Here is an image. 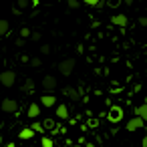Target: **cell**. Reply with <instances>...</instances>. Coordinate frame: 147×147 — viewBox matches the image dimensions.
I'll return each instance as SVG.
<instances>
[{"label":"cell","instance_id":"44dd1931","mask_svg":"<svg viewBox=\"0 0 147 147\" xmlns=\"http://www.w3.org/2000/svg\"><path fill=\"white\" fill-rule=\"evenodd\" d=\"M139 26H147V18H145V16L139 18Z\"/></svg>","mask_w":147,"mask_h":147},{"label":"cell","instance_id":"4fadbf2b","mask_svg":"<svg viewBox=\"0 0 147 147\" xmlns=\"http://www.w3.org/2000/svg\"><path fill=\"white\" fill-rule=\"evenodd\" d=\"M135 115H137V117H141V119H145V117H147V105H145V103H143V105H139V107L135 109Z\"/></svg>","mask_w":147,"mask_h":147},{"label":"cell","instance_id":"52a82bcc","mask_svg":"<svg viewBox=\"0 0 147 147\" xmlns=\"http://www.w3.org/2000/svg\"><path fill=\"white\" fill-rule=\"evenodd\" d=\"M42 89L49 93V91H55L57 89V79L55 77H45L42 79Z\"/></svg>","mask_w":147,"mask_h":147},{"label":"cell","instance_id":"9a60e30c","mask_svg":"<svg viewBox=\"0 0 147 147\" xmlns=\"http://www.w3.org/2000/svg\"><path fill=\"white\" fill-rule=\"evenodd\" d=\"M63 93H65V95H69V97H73L75 101L79 99V93H77L75 89H69V87H65V89H63Z\"/></svg>","mask_w":147,"mask_h":147},{"label":"cell","instance_id":"3957f363","mask_svg":"<svg viewBox=\"0 0 147 147\" xmlns=\"http://www.w3.org/2000/svg\"><path fill=\"white\" fill-rule=\"evenodd\" d=\"M16 81V73L14 71H2L0 73V83H2L4 87H12Z\"/></svg>","mask_w":147,"mask_h":147},{"label":"cell","instance_id":"d6986e66","mask_svg":"<svg viewBox=\"0 0 147 147\" xmlns=\"http://www.w3.org/2000/svg\"><path fill=\"white\" fill-rule=\"evenodd\" d=\"M79 6H81V2H77V0H69V8L75 10V8H79Z\"/></svg>","mask_w":147,"mask_h":147},{"label":"cell","instance_id":"7c38bea8","mask_svg":"<svg viewBox=\"0 0 147 147\" xmlns=\"http://www.w3.org/2000/svg\"><path fill=\"white\" fill-rule=\"evenodd\" d=\"M8 30H10V22L4 20V18H0V36H4Z\"/></svg>","mask_w":147,"mask_h":147},{"label":"cell","instance_id":"8fae6325","mask_svg":"<svg viewBox=\"0 0 147 147\" xmlns=\"http://www.w3.org/2000/svg\"><path fill=\"white\" fill-rule=\"evenodd\" d=\"M57 117H59V119H67V117H69V109H67L65 103H63V105H57Z\"/></svg>","mask_w":147,"mask_h":147},{"label":"cell","instance_id":"83f0119b","mask_svg":"<svg viewBox=\"0 0 147 147\" xmlns=\"http://www.w3.org/2000/svg\"><path fill=\"white\" fill-rule=\"evenodd\" d=\"M0 63H2V57H0Z\"/></svg>","mask_w":147,"mask_h":147},{"label":"cell","instance_id":"5b68a950","mask_svg":"<svg viewBox=\"0 0 147 147\" xmlns=\"http://www.w3.org/2000/svg\"><path fill=\"white\" fill-rule=\"evenodd\" d=\"M107 119H109L111 123H119V121L123 119V109H121V107H111V111L107 113Z\"/></svg>","mask_w":147,"mask_h":147},{"label":"cell","instance_id":"9c48e42d","mask_svg":"<svg viewBox=\"0 0 147 147\" xmlns=\"http://www.w3.org/2000/svg\"><path fill=\"white\" fill-rule=\"evenodd\" d=\"M40 115V105L38 103H30V107H28V117L30 119H36Z\"/></svg>","mask_w":147,"mask_h":147},{"label":"cell","instance_id":"603a6c76","mask_svg":"<svg viewBox=\"0 0 147 147\" xmlns=\"http://www.w3.org/2000/svg\"><path fill=\"white\" fill-rule=\"evenodd\" d=\"M18 6H26V0H18Z\"/></svg>","mask_w":147,"mask_h":147},{"label":"cell","instance_id":"7402d4cb","mask_svg":"<svg viewBox=\"0 0 147 147\" xmlns=\"http://www.w3.org/2000/svg\"><path fill=\"white\" fill-rule=\"evenodd\" d=\"M32 65L34 67H40V59H32Z\"/></svg>","mask_w":147,"mask_h":147},{"label":"cell","instance_id":"5bb4252c","mask_svg":"<svg viewBox=\"0 0 147 147\" xmlns=\"http://www.w3.org/2000/svg\"><path fill=\"white\" fill-rule=\"evenodd\" d=\"M30 129H32L34 133H45V127H42V123H36L34 119H32V125H30Z\"/></svg>","mask_w":147,"mask_h":147},{"label":"cell","instance_id":"8992f818","mask_svg":"<svg viewBox=\"0 0 147 147\" xmlns=\"http://www.w3.org/2000/svg\"><path fill=\"white\" fill-rule=\"evenodd\" d=\"M55 105H57V97H55V95L45 93V95L40 97V107H55Z\"/></svg>","mask_w":147,"mask_h":147},{"label":"cell","instance_id":"4316f807","mask_svg":"<svg viewBox=\"0 0 147 147\" xmlns=\"http://www.w3.org/2000/svg\"><path fill=\"white\" fill-rule=\"evenodd\" d=\"M6 147H16V145H14V143H8V145H6Z\"/></svg>","mask_w":147,"mask_h":147},{"label":"cell","instance_id":"2e32d148","mask_svg":"<svg viewBox=\"0 0 147 147\" xmlns=\"http://www.w3.org/2000/svg\"><path fill=\"white\" fill-rule=\"evenodd\" d=\"M40 145H42V147H55V143H53V141H51V137H47V135L40 139Z\"/></svg>","mask_w":147,"mask_h":147},{"label":"cell","instance_id":"d4e9b609","mask_svg":"<svg viewBox=\"0 0 147 147\" xmlns=\"http://www.w3.org/2000/svg\"><path fill=\"white\" fill-rule=\"evenodd\" d=\"M119 4V0H111V6H117Z\"/></svg>","mask_w":147,"mask_h":147},{"label":"cell","instance_id":"6da1fadb","mask_svg":"<svg viewBox=\"0 0 147 147\" xmlns=\"http://www.w3.org/2000/svg\"><path fill=\"white\" fill-rule=\"evenodd\" d=\"M73 69H75V59H67V61H61L59 63V73L65 75V77H69L73 73Z\"/></svg>","mask_w":147,"mask_h":147},{"label":"cell","instance_id":"484cf974","mask_svg":"<svg viewBox=\"0 0 147 147\" xmlns=\"http://www.w3.org/2000/svg\"><path fill=\"white\" fill-rule=\"evenodd\" d=\"M125 4H133V0H125Z\"/></svg>","mask_w":147,"mask_h":147},{"label":"cell","instance_id":"ac0fdd59","mask_svg":"<svg viewBox=\"0 0 147 147\" xmlns=\"http://www.w3.org/2000/svg\"><path fill=\"white\" fill-rule=\"evenodd\" d=\"M20 36H22V38H28V36H30V28H26V26L20 28Z\"/></svg>","mask_w":147,"mask_h":147},{"label":"cell","instance_id":"30bf717a","mask_svg":"<svg viewBox=\"0 0 147 147\" xmlns=\"http://www.w3.org/2000/svg\"><path fill=\"white\" fill-rule=\"evenodd\" d=\"M18 137H20L22 141H28V139H32V137H34V131H32L30 127H24V129H20Z\"/></svg>","mask_w":147,"mask_h":147},{"label":"cell","instance_id":"e0dca14e","mask_svg":"<svg viewBox=\"0 0 147 147\" xmlns=\"http://www.w3.org/2000/svg\"><path fill=\"white\" fill-rule=\"evenodd\" d=\"M83 2H85L87 6H99V4H101V0H83Z\"/></svg>","mask_w":147,"mask_h":147},{"label":"cell","instance_id":"ffe728a7","mask_svg":"<svg viewBox=\"0 0 147 147\" xmlns=\"http://www.w3.org/2000/svg\"><path fill=\"white\" fill-rule=\"evenodd\" d=\"M49 51H51L49 45H42V47H40V53H42V55H49Z\"/></svg>","mask_w":147,"mask_h":147},{"label":"cell","instance_id":"7a4b0ae2","mask_svg":"<svg viewBox=\"0 0 147 147\" xmlns=\"http://www.w3.org/2000/svg\"><path fill=\"white\" fill-rule=\"evenodd\" d=\"M143 123H145V119H141V117H137V115H135V117H131V119L127 121L125 129L133 133V131H139V129H143Z\"/></svg>","mask_w":147,"mask_h":147},{"label":"cell","instance_id":"277c9868","mask_svg":"<svg viewBox=\"0 0 147 147\" xmlns=\"http://www.w3.org/2000/svg\"><path fill=\"white\" fill-rule=\"evenodd\" d=\"M0 107H2L4 113H16L18 111V101H14V99H2Z\"/></svg>","mask_w":147,"mask_h":147},{"label":"cell","instance_id":"cb8c5ba5","mask_svg":"<svg viewBox=\"0 0 147 147\" xmlns=\"http://www.w3.org/2000/svg\"><path fill=\"white\" fill-rule=\"evenodd\" d=\"M30 2H32V6H38V2H40V0H30Z\"/></svg>","mask_w":147,"mask_h":147},{"label":"cell","instance_id":"ba28073f","mask_svg":"<svg viewBox=\"0 0 147 147\" xmlns=\"http://www.w3.org/2000/svg\"><path fill=\"white\" fill-rule=\"evenodd\" d=\"M111 22H113L115 26H121V28H123V26H127V22H129V20H127V16H125V14H115V16L111 18Z\"/></svg>","mask_w":147,"mask_h":147}]
</instances>
